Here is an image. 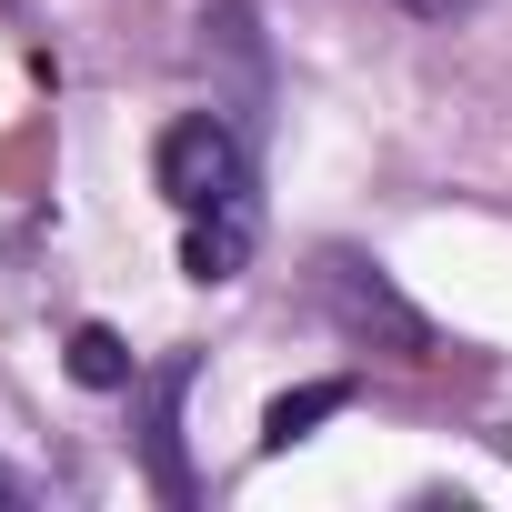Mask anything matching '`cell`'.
<instances>
[{"mask_svg": "<svg viewBox=\"0 0 512 512\" xmlns=\"http://www.w3.org/2000/svg\"><path fill=\"white\" fill-rule=\"evenodd\" d=\"M312 302H322V322L352 342V352H382V362H442V332H432V312L372 262V251H312Z\"/></svg>", "mask_w": 512, "mask_h": 512, "instance_id": "6da1fadb", "label": "cell"}, {"mask_svg": "<svg viewBox=\"0 0 512 512\" xmlns=\"http://www.w3.org/2000/svg\"><path fill=\"white\" fill-rule=\"evenodd\" d=\"M151 181H161V201H171V211H201V201L251 191L241 121H221V111H181V121L161 131V151H151Z\"/></svg>", "mask_w": 512, "mask_h": 512, "instance_id": "7a4b0ae2", "label": "cell"}, {"mask_svg": "<svg viewBox=\"0 0 512 512\" xmlns=\"http://www.w3.org/2000/svg\"><path fill=\"white\" fill-rule=\"evenodd\" d=\"M191 231H181V272L191 282H241V262L262 251V201L251 191H231V201H201V211H181Z\"/></svg>", "mask_w": 512, "mask_h": 512, "instance_id": "3957f363", "label": "cell"}, {"mask_svg": "<svg viewBox=\"0 0 512 512\" xmlns=\"http://www.w3.org/2000/svg\"><path fill=\"white\" fill-rule=\"evenodd\" d=\"M181 392H191V352H171L161 372H151V482H161V502H191V462H181Z\"/></svg>", "mask_w": 512, "mask_h": 512, "instance_id": "277c9868", "label": "cell"}, {"mask_svg": "<svg viewBox=\"0 0 512 512\" xmlns=\"http://www.w3.org/2000/svg\"><path fill=\"white\" fill-rule=\"evenodd\" d=\"M332 412H352V382H292V392H272V412H262V452L312 442Z\"/></svg>", "mask_w": 512, "mask_h": 512, "instance_id": "5b68a950", "label": "cell"}, {"mask_svg": "<svg viewBox=\"0 0 512 512\" xmlns=\"http://www.w3.org/2000/svg\"><path fill=\"white\" fill-rule=\"evenodd\" d=\"M61 362H71V382H81V392H131V382H141V362H131V342H121L111 322H81Z\"/></svg>", "mask_w": 512, "mask_h": 512, "instance_id": "8992f818", "label": "cell"}, {"mask_svg": "<svg viewBox=\"0 0 512 512\" xmlns=\"http://www.w3.org/2000/svg\"><path fill=\"white\" fill-rule=\"evenodd\" d=\"M392 11H412V21H472L482 0H392Z\"/></svg>", "mask_w": 512, "mask_h": 512, "instance_id": "52a82bcc", "label": "cell"}, {"mask_svg": "<svg viewBox=\"0 0 512 512\" xmlns=\"http://www.w3.org/2000/svg\"><path fill=\"white\" fill-rule=\"evenodd\" d=\"M21 502H31V482H21L11 462H0V512H21Z\"/></svg>", "mask_w": 512, "mask_h": 512, "instance_id": "ba28073f", "label": "cell"}]
</instances>
